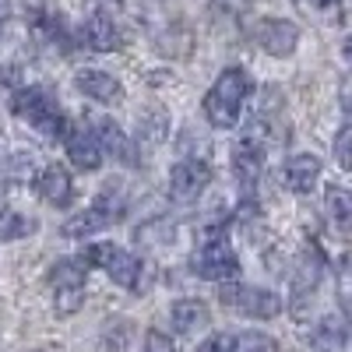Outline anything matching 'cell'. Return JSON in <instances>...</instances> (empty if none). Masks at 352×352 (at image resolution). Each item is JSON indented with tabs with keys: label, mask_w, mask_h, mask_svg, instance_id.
Segmentation results:
<instances>
[{
	"label": "cell",
	"mask_w": 352,
	"mask_h": 352,
	"mask_svg": "<svg viewBox=\"0 0 352 352\" xmlns=\"http://www.w3.org/2000/svg\"><path fill=\"white\" fill-rule=\"evenodd\" d=\"M254 85H250V74L243 67H226L215 85L208 88L204 96V120H208L215 131H229L240 124V113H243V102L250 99Z\"/></svg>",
	"instance_id": "cell-1"
},
{
	"label": "cell",
	"mask_w": 352,
	"mask_h": 352,
	"mask_svg": "<svg viewBox=\"0 0 352 352\" xmlns=\"http://www.w3.org/2000/svg\"><path fill=\"white\" fill-rule=\"evenodd\" d=\"M11 109L18 120L36 127L43 138H64L67 134V116H64L60 102H56V96L43 85H21L11 99Z\"/></svg>",
	"instance_id": "cell-2"
},
{
	"label": "cell",
	"mask_w": 352,
	"mask_h": 352,
	"mask_svg": "<svg viewBox=\"0 0 352 352\" xmlns=\"http://www.w3.org/2000/svg\"><path fill=\"white\" fill-rule=\"evenodd\" d=\"M190 272L197 278H208V282H229L240 275V257L226 236V226L201 229V240H197L194 257H190Z\"/></svg>",
	"instance_id": "cell-3"
},
{
	"label": "cell",
	"mask_w": 352,
	"mask_h": 352,
	"mask_svg": "<svg viewBox=\"0 0 352 352\" xmlns=\"http://www.w3.org/2000/svg\"><path fill=\"white\" fill-rule=\"evenodd\" d=\"M85 282H88V264L81 257H64L50 272V292H53V310L56 317H71L85 303Z\"/></svg>",
	"instance_id": "cell-4"
},
{
	"label": "cell",
	"mask_w": 352,
	"mask_h": 352,
	"mask_svg": "<svg viewBox=\"0 0 352 352\" xmlns=\"http://www.w3.org/2000/svg\"><path fill=\"white\" fill-rule=\"evenodd\" d=\"M81 261L88 264V268H102L116 285H124L131 292L141 289V257H134L131 250L124 247H116V243H88Z\"/></svg>",
	"instance_id": "cell-5"
},
{
	"label": "cell",
	"mask_w": 352,
	"mask_h": 352,
	"mask_svg": "<svg viewBox=\"0 0 352 352\" xmlns=\"http://www.w3.org/2000/svg\"><path fill=\"white\" fill-rule=\"evenodd\" d=\"M124 215H127V201L120 194L106 190V194H99L92 204H88L85 212L67 219L60 232L67 240H85V236H96V232H102V229H109L116 222H124Z\"/></svg>",
	"instance_id": "cell-6"
},
{
	"label": "cell",
	"mask_w": 352,
	"mask_h": 352,
	"mask_svg": "<svg viewBox=\"0 0 352 352\" xmlns=\"http://www.w3.org/2000/svg\"><path fill=\"white\" fill-rule=\"evenodd\" d=\"M219 300L226 307H232L243 317H254V320H272L282 314V296L272 289H261V285H240L236 278L222 282L219 289Z\"/></svg>",
	"instance_id": "cell-7"
},
{
	"label": "cell",
	"mask_w": 352,
	"mask_h": 352,
	"mask_svg": "<svg viewBox=\"0 0 352 352\" xmlns=\"http://www.w3.org/2000/svg\"><path fill=\"white\" fill-rule=\"evenodd\" d=\"M212 184V166L204 159H180L169 169V197L176 204H194Z\"/></svg>",
	"instance_id": "cell-8"
},
{
	"label": "cell",
	"mask_w": 352,
	"mask_h": 352,
	"mask_svg": "<svg viewBox=\"0 0 352 352\" xmlns=\"http://www.w3.org/2000/svg\"><path fill=\"white\" fill-rule=\"evenodd\" d=\"M250 36L268 56H292L300 46V28L285 18H261L250 28Z\"/></svg>",
	"instance_id": "cell-9"
},
{
	"label": "cell",
	"mask_w": 352,
	"mask_h": 352,
	"mask_svg": "<svg viewBox=\"0 0 352 352\" xmlns=\"http://www.w3.org/2000/svg\"><path fill=\"white\" fill-rule=\"evenodd\" d=\"M232 173H236L240 194L250 197L257 190L261 173H264V141L257 134H247L236 148H232Z\"/></svg>",
	"instance_id": "cell-10"
},
{
	"label": "cell",
	"mask_w": 352,
	"mask_h": 352,
	"mask_svg": "<svg viewBox=\"0 0 352 352\" xmlns=\"http://www.w3.org/2000/svg\"><path fill=\"white\" fill-rule=\"evenodd\" d=\"M74 85L85 99H92L99 106H120L124 102V85L116 81L113 74L106 71H96V67H81L74 74Z\"/></svg>",
	"instance_id": "cell-11"
},
{
	"label": "cell",
	"mask_w": 352,
	"mask_h": 352,
	"mask_svg": "<svg viewBox=\"0 0 352 352\" xmlns=\"http://www.w3.org/2000/svg\"><path fill=\"white\" fill-rule=\"evenodd\" d=\"M320 169H324V162L317 155H292L278 166V184L292 194H310L320 180Z\"/></svg>",
	"instance_id": "cell-12"
},
{
	"label": "cell",
	"mask_w": 352,
	"mask_h": 352,
	"mask_svg": "<svg viewBox=\"0 0 352 352\" xmlns=\"http://www.w3.org/2000/svg\"><path fill=\"white\" fill-rule=\"evenodd\" d=\"M64 141H67V159H71L78 169H85V173H96V169L102 166V144H99L96 131L88 127V124L67 127Z\"/></svg>",
	"instance_id": "cell-13"
},
{
	"label": "cell",
	"mask_w": 352,
	"mask_h": 352,
	"mask_svg": "<svg viewBox=\"0 0 352 352\" xmlns=\"http://www.w3.org/2000/svg\"><path fill=\"white\" fill-rule=\"evenodd\" d=\"M36 194H39L46 204H53V208H64V204H71V197H74L71 173H67L60 162L43 166L39 176H36Z\"/></svg>",
	"instance_id": "cell-14"
},
{
	"label": "cell",
	"mask_w": 352,
	"mask_h": 352,
	"mask_svg": "<svg viewBox=\"0 0 352 352\" xmlns=\"http://www.w3.org/2000/svg\"><path fill=\"white\" fill-rule=\"evenodd\" d=\"M81 43L88 50H96V53H113V50H120L124 46V36H120V28L113 25V18L106 11H96L92 18H88L81 25Z\"/></svg>",
	"instance_id": "cell-15"
},
{
	"label": "cell",
	"mask_w": 352,
	"mask_h": 352,
	"mask_svg": "<svg viewBox=\"0 0 352 352\" xmlns=\"http://www.w3.org/2000/svg\"><path fill=\"white\" fill-rule=\"evenodd\" d=\"M169 320H173L176 335H197L212 324V314H208V303L187 296V300H176L169 307Z\"/></svg>",
	"instance_id": "cell-16"
},
{
	"label": "cell",
	"mask_w": 352,
	"mask_h": 352,
	"mask_svg": "<svg viewBox=\"0 0 352 352\" xmlns=\"http://www.w3.org/2000/svg\"><path fill=\"white\" fill-rule=\"evenodd\" d=\"M320 272H324V257H320V250H303L296 257V272H292V296H296V303L314 296V289L320 282Z\"/></svg>",
	"instance_id": "cell-17"
},
{
	"label": "cell",
	"mask_w": 352,
	"mask_h": 352,
	"mask_svg": "<svg viewBox=\"0 0 352 352\" xmlns=\"http://www.w3.org/2000/svg\"><path fill=\"white\" fill-rule=\"evenodd\" d=\"M92 131H96V138H99V144H102V155H113L116 162H124V166L138 162V148L127 141V134L116 127L113 120H99Z\"/></svg>",
	"instance_id": "cell-18"
},
{
	"label": "cell",
	"mask_w": 352,
	"mask_h": 352,
	"mask_svg": "<svg viewBox=\"0 0 352 352\" xmlns=\"http://www.w3.org/2000/svg\"><path fill=\"white\" fill-rule=\"evenodd\" d=\"M36 229H39V222H36L32 215H21V212H14V208L0 212V243L25 240V236H32Z\"/></svg>",
	"instance_id": "cell-19"
},
{
	"label": "cell",
	"mask_w": 352,
	"mask_h": 352,
	"mask_svg": "<svg viewBox=\"0 0 352 352\" xmlns=\"http://www.w3.org/2000/svg\"><path fill=\"white\" fill-rule=\"evenodd\" d=\"M328 215H331V222H335L342 232L352 229V190H345V187H328Z\"/></svg>",
	"instance_id": "cell-20"
},
{
	"label": "cell",
	"mask_w": 352,
	"mask_h": 352,
	"mask_svg": "<svg viewBox=\"0 0 352 352\" xmlns=\"http://www.w3.org/2000/svg\"><path fill=\"white\" fill-rule=\"evenodd\" d=\"M338 303L352 317V254H345L338 261Z\"/></svg>",
	"instance_id": "cell-21"
},
{
	"label": "cell",
	"mask_w": 352,
	"mask_h": 352,
	"mask_svg": "<svg viewBox=\"0 0 352 352\" xmlns=\"http://www.w3.org/2000/svg\"><path fill=\"white\" fill-rule=\"evenodd\" d=\"M236 352H278V342L264 331H247L236 335Z\"/></svg>",
	"instance_id": "cell-22"
},
{
	"label": "cell",
	"mask_w": 352,
	"mask_h": 352,
	"mask_svg": "<svg viewBox=\"0 0 352 352\" xmlns=\"http://www.w3.org/2000/svg\"><path fill=\"white\" fill-rule=\"evenodd\" d=\"M335 159H338V166L342 169H352V116L338 127V134H335Z\"/></svg>",
	"instance_id": "cell-23"
},
{
	"label": "cell",
	"mask_w": 352,
	"mask_h": 352,
	"mask_svg": "<svg viewBox=\"0 0 352 352\" xmlns=\"http://www.w3.org/2000/svg\"><path fill=\"white\" fill-rule=\"evenodd\" d=\"M197 352H236V335L215 331V335H208V338L197 345Z\"/></svg>",
	"instance_id": "cell-24"
},
{
	"label": "cell",
	"mask_w": 352,
	"mask_h": 352,
	"mask_svg": "<svg viewBox=\"0 0 352 352\" xmlns=\"http://www.w3.org/2000/svg\"><path fill=\"white\" fill-rule=\"evenodd\" d=\"M144 352H176V345H173V338L166 331L148 328V331H144Z\"/></svg>",
	"instance_id": "cell-25"
},
{
	"label": "cell",
	"mask_w": 352,
	"mask_h": 352,
	"mask_svg": "<svg viewBox=\"0 0 352 352\" xmlns=\"http://www.w3.org/2000/svg\"><path fill=\"white\" fill-rule=\"evenodd\" d=\"M212 4H215L219 11H226V14H243L254 0H212Z\"/></svg>",
	"instance_id": "cell-26"
},
{
	"label": "cell",
	"mask_w": 352,
	"mask_h": 352,
	"mask_svg": "<svg viewBox=\"0 0 352 352\" xmlns=\"http://www.w3.org/2000/svg\"><path fill=\"white\" fill-rule=\"evenodd\" d=\"M96 8L99 11H116V8H120V0H96Z\"/></svg>",
	"instance_id": "cell-27"
},
{
	"label": "cell",
	"mask_w": 352,
	"mask_h": 352,
	"mask_svg": "<svg viewBox=\"0 0 352 352\" xmlns=\"http://www.w3.org/2000/svg\"><path fill=\"white\" fill-rule=\"evenodd\" d=\"M8 11H11V0H0V25H4V18H8Z\"/></svg>",
	"instance_id": "cell-28"
},
{
	"label": "cell",
	"mask_w": 352,
	"mask_h": 352,
	"mask_svg": "<svg viewBox=\"0 0 352 352\" xmlns=\"http://www.w3.org/2000/svg\"><path fill=\"white\" fill-rule=\"evenodd\" d=\"M310 4H314V8H331L335 0H310Z\"/></svg>",
	"instance_id": "cell-29"
},
{
	"label": "cell",
	"mask_w": 352,
	"mask_h": 352,
	"mask_svg": "<svg viewBox=\"0 0 352 352\" xmlns=\"http://www.w3.org/2000/svg\"><path fill=\"white\" fill-rule=\"evenodd\" d=\"M345 60H352V36L345 39Z\"/></svg>",
	"instance_id": "cell-30"
}]
</instances>
